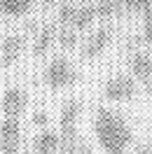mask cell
I'll use <instances>...</instances> for the list:
<instances>
[{
    "label": "cell",
    "instance_id": "obj_10",
    "mask_svg": "<svg viewBox=\"0 0 152 154\" xmlns=\"http://www.w3.org/2000/svg\"><path fill=\"white\" fill-rule=\"evenodd\" d=\"M59 147H61V135L54 133V131L42 128V131L35 135L33 152H54V154H59Z\"/></svg>",
    "mask_w": 152,
    "mask_h": 154
},
{
    "label": "cell",
    "instance_id": "obj_21",
    "mask_svg": "<svg viewBox=\"0 0 152 154\" xmlns=\"http://www.w3.org/2000/svg\"><path fill=\"white\" fill-rule=\"evenodd\" d=\"M0 14H2V10H0Z\"/></svg>",
    "mask_w": 152,
    "mask_h": 154
},
{
    "label": "cell",
    "instance_id": "obj_18",
    "mask_svg": "<svg viewBox=\"0 0 152 154\" xmlns=\"http://www.w3.org/2000/svg\"><path fill=\"white\" fill-rule=\"evenodd\" d=\"M73 2H91V0H73Z\"/></svg>",
    "mask_w": 152,
    "mask_h": 154
},
{
    "label": "cell",
    "instance_id": "obj_19",
    "mask_svg": "<svg viewBox=\"0 0 152 154\" xmlns=\"http://www.w3.org/2000/svg\"><path fill=\"white\" fill-rule=\"evenodd\" d=\"M33 154H54V152H33Z\"/></svg>",
    "mask_w": 152,
    "mask_h": 154
},
{
    "label": "cell",
    "instance_id": "obj_11",
    "mask_svg": "<svg viewBox=\"0 0 152 154\" xmlns=\"http://www.w3.org/2000/svg\"><path fill=\"white\" fill-rule=\"evenodd\" d=\"M54 42H56V30L49 28V26L40 28V33L35 35V42H33V54L35 56H45Z\"/></svg>",
    "mask_w": 152,
    "mask_h": 154
},
{
    "label": "cell",
    "instance_id": "obj_17",
    "mask_svg": "<svg viewBox=\"0 0 152 154\" xmlns=\"http://www.w3.org/2000/svg\"><path fill=\"white\" fill-rule=\"evenodd\" d=\"M119 154H152V145H145V147H138V149H124Z\"/></svg>",
    "mask_w": 152,
    "mask_h": 154
},
{
    "label": "cell",
    "instance_id": "obj_20",
    "mask_svg": "<svg viewBox=\"0 0 152 154\" xmlns=\"http://www.w3.org/2000/svg\"><path fill=\"white\" fill-rule=\"evenodd\" d=\"M150 98H152V82H150Z\"/></svg>",
    "mask_w": 152,
    "mask_h": 154
},
{
    "label": "cell",
    "instance_id": "obj_13",
    "mask_svg": "<svg viewBox=\"0 0 152 154\" xmlns=\"http://www.w3.org/2000/svg\"><path fill=\"white\" fill-rule=\"evenodd\" d=\"M33 7V0H0V10L7 17H24Z\"/></svg>",
    "mask_w": 152,
    "mask_h": 154
},
{
    "label": "cell",
    "instance_id": "obj_9",
    "mask_svg": "<svg viewBox=\"0 0 152 154\" xmlns=\"http://www.w3.org/2000/svg\"><path fill=\"white\" fill-rule=\"evenodd\" d=\"M24 51V38L21 35H7L0 42V66H14Z\"/></svg>",
    "mask_w": 152,
    "mask_h": 154
},
{
    "label": "cell",
    "instance_id": "obj_4",
    "mask_svg": "<svg viewBox=\"0 0 152 154\" xmlns=\"http://www.w3.org/2000/svg\"><path fill=\"white\" fill-rule=\"evenodd\" d=\"M21 119L2 117L0 122V154H19L21 149Z\"/></svg>",
    "mask_w": 152,
    "mask_h": 154
},
{
    "label": "cell",
    "instance_id": "obj_16",
    "mask_svg": "<svg viewBox=\"0 0 152 154\" xmlns=\"http://www.w3.org/2000/svg\"><path fill=\"white\" fill-rule=\"evenodd\" d=\"M143 33H145V38L150 40V45H152V10L145 14V23H143Z\"/></svg>",
    "mask_w": 152,
    "mask_h": 154
},
{
    "label": "cell",
    "instance_id": "obj_2",
    "mask_svg": "<svg viewBox=\"0 0 152 154\" xmlns=\"http://www.w3.org/2000/svg\"><path fill=\"white\" fill-rule=\"evenodd\" d=\"M77 82V70L66 56L52 58L45 66V84L49 89H68Z\"/></svg>",
    "mask_w": 152,
    "mask_h": 154
},
{
    "label": "cell",
    "instance_id": "obj_14",
    "mask_svg": "<svg viewBox=\"0 0 152 154\" xmlns=\"http://www.w3.org/2000/svg\"><path fill=\"white\" fill-rule=\"evenodd\" d=\"M119 10H122V12L147 14V12L152 10V0H119Z\"/></svg>",
    "mask_w": 152,
    "mask_h": 154
},
{
    "label": "cell",
    "instance_id": "obj_5",
    "mask_svg": "<svg viewBox=\"0 0 152 154\" xmlns=\"http://www.w3.org/2000/svg\"><path fill=\"white\" fill-rule=\"evenodd\" d=\"M80 119H82V103L77 98H70L61 105V112H59V135L66 138V135L80 133L77 126H80Z\"/></svg>",
    "mask_w": 152,
    "mask_h": 154
},
{
    "label": "cell",
    "instance_id": "obj_1",
    "mask_svg": "<svg viewBox=\"0 0 152 154\" xmlns=\"http://www.w3.org/2000/svg\"><path fill=\"white\" fill-rule=\"evenodd\" d=\"M94 133L101 149L108 154H119L129 149L133 143V128L131 124L112 110H98L94 117Z\"/></svg>",
    "mask_w": 152,
    "mask_h": 154
},
{
    "label": "cell",
    "instance_id": "obj_6",
    "mask_svg": "<svg viewBox=\"0 0 152 154\" xmlns=\"http://www.w3.org/2000/svg\"><path fill=\"white\" fill-rule=\"evenodd\" d=\"M2 115L5 117H14V119H21L26 107H28V94L21 87H10L5 94H2Z\"/></svg>",
    "mask_w": 152,
    "mask_h": 154
},
{
    "label": "cell",
    "instance_id": "obj_3",
    "mask_svg": "<svg viewBox=\"0 0 152 154\" xmlns=\"http://www.w3.org/2000/svg\"><path fill=\"white\" fill-rule=\"evenodd\" d=\"M103 96L110 103H129L136 96V82L131 75H112L105 79Z\"/></svg>",
    "mask_w": 152,
    "mask_h": 154
},
{
    "label": "cell",
    "instance_id": "obj_7",
    "mask_svg": "<svg viewBox=\"0 0 152 154\" xmlns=\"http://www.w3.org/2000/svg\"><path fill=\"white\" fill-rule=\"evenodd\" d=\"M110 42H112V30L108 28V26H98V28L89 35V40H84V45H82V56L84 58L101 56L105 49L110 47Z\"/></svg>",
    "mask_w": 152,
    "mask_h": 154
},
{
    "label": "cell",
    "instance_id": "obj_8",
    "mask_svg": "<svg viewBox=\"0 0 152 154\" xmlns=\"http://www.w3.org/2000/svg\"><path fill=\"white\" fill-rule=\"evenodd\" d=\"M129 70H131V77L150 84L152 82V54L150 51H133L129 56Z\"/></svg>",
    "mask_w": 152,
    "mask_h": 154
},
{
    "label": "cell",
    "instance_id": "obj_15",
    "mask_svg": "<svg viewBox=\"0 0 152 154\" xmlns=\"http://www.w3.org/2000/svg\"><path fill=\"white\" fill-rule=\"evenodd\" d=\"M77 35H80V30L63 26V30H59V35H56V42L66 49H73V47H77Z\"/></svg>",
    "mask_w": 152,
    "mask_h": 154
},
{
    "label": "cell",
    "instance_id": "obj_12",
    "mask_svg": "<svg viewBox=\"0 0 152 154\" xmlns=\"http://www.w3.org/2000/svg\"><path fill=\"white\" fill-rule=\"evenodd\" d=\"M59 154H89V145L84 143V138L80 133L66 135V138H61Z\"/></svg>",
    "mask_w": 152,
    "mask_h": 154
}]
</instances>
